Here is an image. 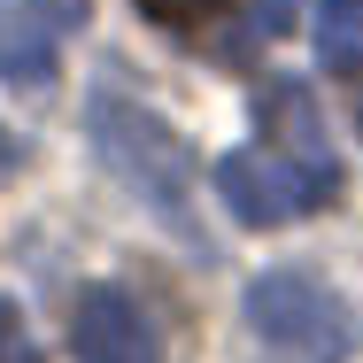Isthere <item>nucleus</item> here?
Wrapping results in <instances>:
<instances>
[{
  "label": "nucleus",
  "instance_id": "1",
  "mask_svg": "<svg viewBox=\"0 0 363 363\" xmlns=\"http://www.w3.org/2000/svg\"><path fill=\"white\" fill-rule=\"evenodd\" d=\"M247 325H255V340L271 356H286V363H348V348H356L348 301L325 294L317 279H301V271L247 279Z\"/></svg>",
  "mask_w": 363,
  "mask_h": 363
},
{
  "label": "nucleus",
  "instance_id": "2",
  "mask_svg": "<svg viewBox=\"0 0 363 363\" xmlns=\"http://www.w3.org/2000/svg\"><path fill=\"white\" fill-rule=\"evenodd\" d=\"M217 194L240 224L271 232V224L301 217V209H325L340 194V170H301V162L271 155V147H247V155H224L217 162Z\"/></svg>",
  "mask_w": 363,
  "mask_h": 363
},
{
  "label": "nucleus",
  "instance_id": "3",
  "mask_svg": "<svg viewBox=\"0 0 363 363\" xmlns=\"http://www.w3.org/2000/svg\"><path fill=\"white\" fill-rule=\"evenodd\" d=\"M93 132H101L108 162H116L140 194H155V201H178V194H186L194 155H186V140H178V132H162L155 116L124 108V101H101V108H93Z\"/></svg>",
  "mask_w": 363,
  "mask_h": 363
},
{
  "label": "nucleus",
  "instance_id": "4",
  "mask_svg": "<svg viewBox=\"0 0 363 363\" xmlns=\"http://www.w3.org/2000/svg\"><path fill=\"white\" fill-rule=\"evenodd\" d=\"M77 363H162V333L124 286H85L70 309Z\"/></svg>",
  "mask_w": 363,
  "mask_h": 363
},
{
  "label": "nucleus",
  "instance_id": "5",
  "mask_svg": "<svg viewBox=\"0 0 363 363\" xmlns=\"http://www.w3.org/2000/svg\"><path fill=\"white\" fill-rule=\"evenodd\" d=\"M263 147H271V155H286V162H301V170H333V155H325V124H317L309 85L279 77V85L263 93Z\"/></svg>",
  "mask_w": 363,
  "mask_h": 363
},
{
  "label": "nucleus",
  "instance_id": "6",
  "mask_svg": "<svg viewBox=\"0 0 363 363\" xmlns=\"http://www.w3.org/2000/svg\"><path fill=\"white\" fill-rule=\"evenodd\" d=\"M317 62L333 77L363 70V0H317Z\"/></svg>",
  "mask_w": 363,
  "mask_h": 363
},
{
  "label": "nucleus",
  "instance_id": "7",
  "mask_svg": "<svg viewBox=\"0 0 363 363\" xmlns=\"http://www.w3.org/2000/svg\"><path fill=\"white\" fill-rule=\"evenodd\" d=\"M77 16H85V0H62L47 23H77ZM47 62H55V39H47L39 23H23V47H0V70H8V77H39Z\"/></svg>",
  "mask_w": 363,
  "mask_h": 363
},
{
  "label": "nucleus",
  "instance_id": "8",
  "mask_svg": "<svg viewBox=\"0 0 363 363\" xmlns=\"http://www.w3.org/2000/svg\"><path fill=\"white\" fill-rule=\"evenodd\" d=\"M140 8L155 16V23H170V31H194L201 16H217L224 0H140Z\"/></svg>",
  "mask_w": 363,
  "mask_h": 363
},
{
  "label": "nucleus",
  "instance_id": "9",
  "mask_svg": "<svg viewBox=\"0 0 363 363\" xmlns=\"http://www.w3.org/2000/svg\"><path fill=\"white\" fill-rule=\"evenodd\" d=\"M0 363H39V348H31V333H23V317L0 301Z\"/></svg>",
  "mask_w": 363,
  "mask_h": 363
},
{
  "label": "nucleus",
  "instance_id": "10",
  "mask_svg": "<svg viewBox=\"0 0 363 363\" xmlns=\"http://www.w3.org/2000/svg\"><path fill=\"white\" fill-rule=\"evenodd\" d=\"M0 155H8V140H0Z\"/></svg>",
  "mask_w": 363,
  "mask_h": 363
}]
</instances>
